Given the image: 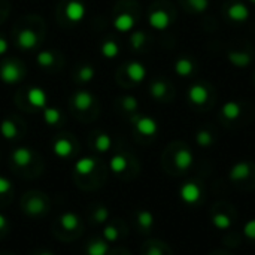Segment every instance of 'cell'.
Here are the masks:
<instances>
[{
    "mask_svg": "<svg viewBox=\"0 0 255 255\" xmlns=\"http://www.w3.org/2000/svg\"><path fill=\"white\" fill-rule=\"evenodd\" d=\"M111 145H112V141H111V136H109V134L100 133L99 136L96 137L94 146H96V149L99 151V152H106V151H109Z\"/></svg>",
    "mask_w": 255,
    "mask_h": 255,
    "instance_id": "f1b7e54d",
    "label": "cell"
},
{
    "mask_svg": "<svg viewBox=\"0 0 255 255\" xmlns=\"http://www.w3.org/2000/svg\"><path fill=\"white\" fill-rule=\"evenodd\" d=\"M130 42H131L133 48H141V47H142V44L145 42V34H143V33H141V32H137V33L131 34V37H130Z\"/></svg>",
    "mask_w": 255,
    "mask_h": 255,
    "instance_id": "f35d334b",
    "label": "cell"
},
{
    "mask_svg": "<svg viewBox=\"0 0 255 255\" xmlns=\"http://www.w3.org/2000/svg\"><path fill=\"white\" fill-rule=\"evenodd\" d=\"M136 227L143 234H148L154 227V215L149 210H137L134 217Z\"/></svg>",
    "mask_w": 255,
    "mask_h": 255,
    "instance_id": "9c48e42d",
    "label": "cell"
},
{
    "mask_svg": "<svg viewBox=\"0 0 255 255\" xmlns=\"http://www.w3.org/2000/svg\"><path fill=\"white\" fill-rule=\"evenodd\" d=\"M137 106H139V103H137V100L134 99L133 96H126L123 99V108L126 111H136Z\"/></svg>",
    "mask_w": 255,
    "mask_h": 255,
    "instance_id": "8d00e7d4",
    "label": "cell"
},
{
    "mask_svg": "<svg viewBox=\"0 0 255 255\" xmlns=\"http://www.w3.org/2000/svg\"><path fill=\"white\" fill-rule=\"evenodd\" d=\"M109 167H111V170H112L113 173H116V175L124 173V172L127 170V167H128L127 157H124V155H121V154L113 155L112 159H111V161H109Z\"/></svg>",
    "mask_w": 255,
    "mask_h": 255,
    "instance_id": "44dd1931",
    "label": "cell"
},
{
    "mask_svg": "<svg viewBox=\"0 0 255 255\" xmlns=\"http://www.w3.org/2000/svg\"><path fill=\"white\" fill-rule=\"evenodd\" d=\"M209 255H233V254L228 252V251H224V249H217V251L210 252Z\"/></svg>",
    "mask_w": 255,
    "mask_h": 255,
    "instance_id": "7bdbcfd3",
    "label": "cell"
},
{
    "mask_svg": "<svg viewBox=\"0 0 255 255\" xmlns=\"http://www.w3.org/2000/svg\"><path fill=\"white\" fill-rule=\"evenodd\" d=\"M127 75H128V78H130V80H131L133 82L139 84V82H142V81L145 80L146 69H145L143 64L137 63V62H133V63H130V64L127 66Z\"/></svg>",
    "mask_w": 255,
    "mask_h": 255,
    "instance_id": "2e32d148",
    "label": "cell"
},
{
    "mask_svg": "<svg viewBox=\"0 0 255 255\" xmlns=\"http://www.w3.org/2000/svg\"><path fill=\"white\" fill-rule=\"evenodd\" d=\"M188 96L194 105H203L207 100V90L203 85H192L190 88Z\"/></svg>",
    "mask_w": 255,
    "mask_h": 255,
    "instance_id": "ac0fdd59",
    "label": "cell"
},
{
    "mask_svg": "<svg viewBox=\"0 0 255 255\" xmlns=\"http://www.w3.org/2000/svg\"><path fill=\"white\" fill-rule=\"evenodd\" d=\"M108 249H109V245L106 240H96L88 245L87 254L88 255H106Z\"/></svg>",
    "mask_w": 255,
    "mask_h": 255,
    "instance_id": "cb8c5ba5",
    "label": "cell"
},
{
    "mask_svg": "<svg viewBox=\"0 0 255 255\" xmlns=\"http://www.w3.org/2000/svg\"><path fill=\"white\" fill-rule=\"evenodd\" d=\"M41 255H52V252H49V251H45V252H42Z\"/></svg>",
    "mask_w": 255,
    "mask_h": 255,
    "instance_id": "f6af8a7d",
    "label": "cell"
},
{
    "mask_svg": "<svg viewBox=\"0 0 255 255\" xmlns=\"http://www.w3.org/2000/svg\"><path fill=\"white\" fill-rule=\"evenodd\" d=\"M113 27L118 30V32H121V33L130 32L134 27V18L130 14H120V15H116L115 19H113Z\"/></svg>",
    "mask_w": 255,
    "mask_h": 255,
    "instance_id": "9a60e30c",
    "label": "cell"
},
{
    "mask_svg": "<svg viewBox=\"0 0 255 255\" xmlns=\"http://www.w3.org/2000/svg\"><path fill=\"white\" fill-rule=\"evenodd\" d=\"M191 3L197 11H205L207 8V0H191Z\"/></svg>",
    "mask_w": 255,
    "mask_h": 255,
    "instance_id": "60d3db41",
    "label": "cell"
},
{
    "mask_svg": "<svg viewBox=\"0 0 255 255\" xmlns=\"http://www.w3.org/2000/svg\"><path fill=\"white\" fill-rule=\"evenodd\" d=\"M0 133L5 137V139L11 141V139H15L16 136V126L14 124L12 120H3L2 124H0Z\"/></svg>",
    "mask_w": 255,
    "mask_h": 255,
    "instance_id": "4316f807",
    "label": "cell"
},
{
    "mask_svg": "<svg viewBox=\"0 0 255 255\" xmlns=\"http://www.w3.org/2000/svg\"><path fill=\"white\" fill-rule=\"evenodd\" d=\"M96 76V70L91 64H84L80 70V81L81 82H90L94 80Z\"/></svg>",
    "mask_w": 255,
    "mask_h": 255,
    "instance_id": "836d02e7",
    "label": "cell"
},
{
    "mask_svg": "<svg viewBox=\"0 0 255 255\" xmlns=\"http://www.w3.org/2000/svg\"><path fill=\"white\" fill-rule=\"evenodd\" d=\"M12 190V184L9 179L3 178V176H0V194H6Z\"/></svg>",
    "mask_w": 255,
    "mask_h": 255,
    "instance_id": "ab89813d",
    "label": "cell"
},
{
    "mask_svg": "<svg viewBox=\"0 0 255 255\" xmlns=\"http://www.w3.org/2000/svg\"><path fill=\"white\" fill-rule=\"evenodd\" d=\"M0 80L8 85H14L23 80V70L18 67L15 62L6 60L0 66Z\"/></svg>",
    "mask_w": 255,
    "mask_h": 255,
    "instance_id": "5b68a950",
    "label": "cell"
},
{
    "mask_svg": "<svg viewBox=\"0 0 255 255\" xmlns=\"http://www.w3.org/2000/svg\"><path fill=\"white\" fill-rule=\"evenodd\" d=\"M142 255H173V254L164 242L151 240V242L145 243Z\"/></svg>",
    "mask_w": 255,
    "mask_h": 255,
    "instance_id": "8fae6325",
    "label": "cell"
},
{
    "mask_svg": "<svg viewBox=\"0 0 255 255\" xmlns=\"http://www.w3.org/2000/svg\"><path fill=\"white\" fill-rule=\"evenodd\" d=\"M93 103H94V97L88 91L82 90V91H78L73 96V105H75L76 109H80V111H87Z\"/></svg>",
    "mask_w": 255,
    "mask_h": 255,
    "instance_id": "5bb4252c",
    "label": "cell"
},
{
    "mask_svg": "<svg viewBox=\"0 0 255 255\" xmlns=\"http://www.w3.org/2000/svg\"><path fill=\"white\" fill-rule=\"evenodd\" d=\"M103 238H105V240L109 243V242H116L120 239V230L116 228L113 224H109V225H106L105 227V230H103Z\"/></svg>",
    "mask_w": 255,
    "mask_h": 255,
    "instance_id": "d6a6232c",
    "label": "cell"
},
{
    "mask_svg": "<svg viewBox=\"0 0 255 255\" xmlns=\"http://www.w3.org/2000/svg\"><path fill=\"white\" fill-rule=\"evenodd\" d=\"M252 2H255V0H252Z\"/></svg>",
    "mask_w": 255,
    "mask_h": 255,
    "instance_id": "bcb514c9",
    "label": "cell"
},
{
    "mask_svg": "<svg viewBox=\"0 0 255 255\" xmlns=\"http://www.w3.org/2000/svg\"><path fill=\"white\" fill-rule=\"evenodd\" d=\"M27 102L37 109H44L47 108V93L41 87H32L27 91Z\"/></svg>",
    "mask_w": 255,
    "mask_h": 255,
    "instance_id": "ba28073f",
    "label": "cell"
},
{
    "mask_svg": "<svg viewBox=\"0 0 255 255\" xmlns=\"http://www.w3.org/2000/svg\"><path fill=\"white\" fill-rule=\"evenodd\" d=\"M100 51H102V55H103L105 58H115L116 55L120 54V47H118V44H116L115 41L109 39V41L103 42Z\"/></svg>",
    "mask_w": 255,
    "mask_h": 255,
    "instance_id": "603a6c76",
    "label": "cell"
},
{
    "mask_svg": "<svg viewBox=\"0 0 255 255\" xmlns=\"http://www.w3.org/2000/svg\"><path fill=\"white\" fill-rule=\"evenodd\" d=\"M175 69L178 72V75L181 76H185V75H190L194 69V64L191 60H187V58H181V60L176 62L175 64Z\"/></svg>",
    "mask_w": 255,
    "mask_h": 255,
    "instance_id": "1f68e13d",
    "label": "cell"
},
{
    "mask_svg": "<svg viewBox=\"0 0 255 255\" xmlns=\"http://www.w3.org/2000/svg\"><path fill=\"white\" fill-rule=\"evenodd\" d=\"M12 160L16 166H21V167L29 166L33 160V152L26 146H19L12 152Z\"/></svg>",
    "mask_w": 255,
    "mask_h": 255,
    "instance_id": "7c38bea8",
    "label": "cell"
},
{
    "mask_svg": "<svg viewBox=\"0 0 255 255\" xmlns=\"http://www.w3.org/2000/svg\"><path fill=\"white\" fill-rule=\"evenodd\" d=\"M243 234H245V238L255 245V220H251L245 224L243 227Z\"/></svg>",
    "mask_w": 255,
    "mask_h": 255,
    "instance_id": "d590c367",
    "label": "cell"
},
{
    "mask_svg": "<svg viewBox=\"0 0 255 255\" xmlns=\"http://www.w3.org/2000/svg\"><path fill=\"white\" fill-rule=\"evenodd\" d=\"M6 224H8V221H6V218L3 217L2 213H0V231H2L5 227H6Z\"/></svg>",
    "mask_w": 255,
    "mask_h": 255,
    "instance_id": "ee69618b",
    "label": "cell"
},
{
    "mask_svg": "<svg viewBox=\"0 0 255 255\" xmlns=\"http://www.w3.org/2000/svg\"><path fill=\"white\" fill-rule=\"evenodd\" d=\"M192 152L190 151L188 146L181 145L178 148H175L170 157V164L172 169L169 170L172 175H182L185 173L191 166H192Z\"/></svg>",
    "mask_w": 255,
    "mask_h": 255,
    "instance_id": "277c9868",
    "label": "cell"
},
{
    "mask_svg": "<svg viewBox=\"0 0 255 255\" xmlns=\"http://www.w3.org/2000/svg\"><path fill=\"white\" fill-rule=\"evenodd\" d=\"M228 14L234 21H243V19H246V16H248V9L242 3H234L230 8Z\"/></svg>",
    "mask_w": 255,
    "mask_h": 255,
    "instance_id": "83f0119b",
    "label": "cell"
},
{
    "mask_svg": "<svg viewBox=\"0 0 255 255\" xmlns=\"http://www.w3.org/2000/svg\"><path fill=\"white\" fill-rule=\"evenodd\" d=\"M58 221H60V225L66 231H73L78 228V225H80V217L73 212H64L62 217L58 218Z\"/></svg>",
    "mask_w": 255,
    "mask_h": 255,
    "instance_id": "d6986e66",
    "label": "cell"
},
{
    "mask_svg": "<svg viewBox=\"0 0 255 255\" xmlns=\"http://www.w3.org/2000/svg\"><path fill=\"white\" fill-rule=\"evenodd\" d=\"M242 109L238 103H234V102H230V103H225L224 108H223V115H224V118L233 121V120H238L239 118V115H240Z\"/></svg>",
    "mask_w": 255,
    "mask_h": 255,
    "instance_id": "d4e9b609",
    "label": "cell"
},
{
    "mask_svg": "<svg viewBox=\"0 0 255 255\" xmlns=\"http://www.w3.org/2000/svg\"><path fill=\"white\" fill-rule=\"evenodd\" d=\"M96 169V160L91 157H84V159L78 160L75 164V170L80 175H90Z\"/></svg>",
    "mask_w": 255,
    "mask_h": 255,
    "instance_id": "7402d4cb",
    "label": "cell"
},
{
    "mask_svg": "<svg viewBox=\"0 0 255 255\" xmlns=\"http://www.w3.org/2000/svg\"><path fill=\"white\" fill-rule=\"evenodd\" d=\"M8 51V41L5 37H0V55H3Z\"/></svg>",
    "mask_w": 255,
    "mask_h": 255,
    "instance_id": "b9f144b4",
    "label": "cell"
},
{
    "mask_svg": "<svg viewBox=\"0 0 255 255\" xmlns=\"http://www.w3.org/2000/svg\"><path fill=\"white\" fill-rule=\"evenodd\" d=\"M108 217H109V212H108L106 207H99V209L94 212V221L99 223V224L105 223L108 220Z\"/></svg>",
    "mask_w": 255,
    "mask_h": 255,
    "instance_id": "74e56055",
    "label": "cell"
},
{
    "mask_svg": "<svg viewBox=\"0 0 255 255\" xmlns=\"http://www.w3.org/2000/svg\"><path fill=\"white\" fill-rule=\"evenodd\" d=\"M209 220L215 228L220 231L230 230L238 220V212L233 205L227 202H217L213 203L209 210Z\"/></svg>",
    "mask_w": 255,
    "mask_h": 255,
    "instance_id": "6da1fadb",
    "label": "cell"
},
{
    "mask_svg": "<svg viewBox=\"0 0 255 255\" xmlns=\"http://www.w3.org/2000/svg\"><path fill=\"white\" fill-rule=\"evenodd\" d=\"M37 44V34L33 29H24L18 34V47L21 49H33Z\"/></svg>",
    "mask_w": 255,
    "mask_h": 255,
    "instance_id": "30bf717a",
    "label": "cell"
},
{
    "mask_svg": "<svg viewBox=\"0 0 255 255\" xmlns=\"http://www.w3.org/2000/svg\"><path fill=\"white\" fill-rule=\"evenodd\" d=\"M213 134L210 130H200L197 131V134H195V142H197L200 146L203 148H207L213 143Z\"/></svg>",
    "mask_w": 255,
    "mask_h": 255,
    "instance_id": "f546056e",
    "label": "cell"
},
{
    "mask_svg": "<svg viewBox=\"0 0 255 255\" xmlns=\"http://www.w3.org/2000/svg\"><path fill=\"white\" fill-rule=\"evenodd\" d=\"M230 181L238 190L251 191L255 190V164L249 161L236 163L230 170Z\"/></svg>",
    "mask_w": 255,
    "mask_h": 255,
    "instance_id": "7a4b0ae2",
    "label": "cell"
},
{
    "mask_svg": "<svg viewBox=\"0 0 255 255\" xmlns=\"http://www.w3.org/2000/svg\"><path fill=\"white\" fill-rule=\"evenodd\" d=\"M166 91H167V87H166L164 82H161V81L152 82V85H151V94H152V97H155V99H161V97H164Z\"/></svg>",
    "mask_w": 255,
    "mask_h": 255,
    "instance_id": "e575fe53",
    "label": "cell"
},
{
    "mask_svg": "<svg viewBox=\"0 0 255 255\" xmlns=\"http://www.w3.org/2000/svg\"><path fill=\"white\" fill-rule=\"evenodd\" d=\"M170 23V18L164 11H154L149 14V24L157 30H164Z\"/></svg>",
    "mask_w": 255,
    "mask_h": 255,
    "instance_id": "4fadbf2b",
    "label": "cell"
},
{
    "mask_svg": "<svg viewBox=\"0 0 255 255\" xmlns=\"http://www.w3.org/2000/svg\"><path fill=\"white\" fill-rule=\"evenodd\" d=\"M66 16L72 23H80L81 19L85 16V5L80 0H70L66 5Z\"/></svg>",
    "mask_w": 255,
    "mask_h": 255,
    "instance_id": "52a82bcc",
    "label": "cell"
},
{
    "mask_svg": "<svg viewBox=\"0 0 255 255\" xmlns=\"http://www.w3.org/2000/svg\"><path fill=\"white\" fill-rule=\"evenodd\" d=\"M52 151L57 157H60V159H66V157H69L73 151V146H72V142L67 141V139H63V137H60V139H57L52 145Z\"/></svg>",
    "mask_w": 255,
    "mask_h": 255,
    "instance_id": "e0dca14e",
    "label": "cell"
},
{
    "mask_svg": "<svg viewBox=\"0 0 255 255\" xmlns=\"http://www.w3.org/2000/svg\"><path fill=\"white\" fill-rule=\"evenodd\" d=\"M55 57L51 51H41L36 55V62L41 67H51L54 64Z\"/></svg>",
    "mask_w": 255,
    "mask_h": 255,
    "instance_id": "4dcf8cb0",
    "label": "cell"
},
{
    "mask_svg": "<svg viewBox=\"0 0 255 255\" xmlns=\"http://www.w3.org/2000/svg\"><path fill=\"white\" fill-rule=\"evenodd\" d=\"M179 195L185 205L195 207V206H200L205 202L206 190H205V185L199 181H188L182 184L179 190Z\"/></svg>",
    "mask_w": 255,
    "mask_h": 255,
    "instance_id": "3957f363",
    "label": "cell"
},
{
    "mask_svg": "<svg viewBox=\"0 0 255 255\" xmlns=\"http://www.w3.org/2000/svg\"><path fill=\"white\" fill-rule=\"evenodd\" d=\"M133 123L136 126V130L143 136H154L157 130H159L157 123L152 118H149V116H134Z\"/></svg>",
    "mask_w": 255,
    "mask_h": 255,
    "instance_id": "8992f818",
    "label": "cell"
},
{
    "mask_svg": "<svg viewBox=\"0 0 255 255\" xmlns=\"http://www.w3.org/2000/svg\"><path fill=\"white\" fill-rule=\"evenodd\" d=\"M60 118H62V113L58 109L55 108H44V121L48 124V126H55L60 123Z\"/></svg>",
    "mask_w": 255,
    "mask_h": 255,
    "instance_id": "484cf974",
    "label": "cell"
},
{
    "mask_svg": "<svg viewBox=\"0 0 255 255\" xmlns=\"http://www.w3.org/2000/svg\"><path fill=\"white\" fill-rule=\"evenodd\" d=\"M45 210H47V203L42 197H32L26 203V212H29L30 215H41Z\"/></svg>",
    "mask_w": 255,
    "mask_h": 255,
    "instance_id": "ffe728a7",
    "label": "cell"
}]
</instances>
